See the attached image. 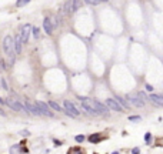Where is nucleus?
Listing matches in <instances>:
<instances>
[{
    "mask_svg": "<svg viewBox=\"0 0 163 154\" xmlns=\"http://www.w3.org/2000/svg\"><path fill=\"white\" fill-rule=\"evenodd\" d=\"M115 100H116V101H117V103L123 107V108H130V104H129V101L126 100V97L123 98V97H120V96H116V97H115Z\"/></svg>",
    "mask_w": 163,
    "mask_h": 154,
    "instance_id": "nucleus-14",
    "label": "nucleus"
},
{
    "mask_svg": "<svg viewBox=\"0 0 163 154\" xmlns=\"http://www.w3.org/2000/svg\"><path fill=\"white\" fill-rule=\"evenodd\" d=\"M132 154H140V150H139L137 147H135V148L132 150Z\"/></svg>",
    "mask_w": 163,
    "mask_h": 154,
    "instance_id": "nucleus-29",
    "label": "nucleus"
},
{
    "mask_svg": "<svg viewBox=\"0 0 163 154\" xmlns=\"http://www.w3.org/2000/svg\"><path fill=\"white\" fill-rule=\"evenodd\" d=\"M140 120H142L140 116H130L129 117V121H140Z\"/></svg>",
    "mask_w": 163,
    "mask_h": 154,
    "instance_id": "nucleus-23",
    "label": "nucleus"
},
{
    "mask_svg": "<svg viewBox=\"0 0 163 154\" xmlns=\"http://www.w3.org/2000/svg\"><path fill=\"white\" fill-rule=\"evenodd\" d=\"M112 154H119V153H117V151H115V153H112Z\"/></svg>",
    "mask_w": 163,
    "mask_h": 154,
    "instance_id": "nucleus-32",
    "label": "nucleus"
},
{
    "mask_svg": "<svg viewBox=\"0 0 163 154\" xmlns=\"http://www.w3.org/2000/svg\"><path fill=\"white\" fill-rule=\"evenodd\" d=\"M36 106L40 108V111H42V114L43 116H49V117H53L54 114H53V111H50V107H49V104L47 103H43V101H36Z\"/></svg>",
    "mask_w": 163,
    "mask_h": 154,
    "instance_id": "nucleus-8",
    "label": "nucleus"
},
{
    "mask_svg": "<svg viewBox=\"0 0 163 154\" xmlns=\"http://www.w3.org/2000/svg\"><path fill=\"white\" fill-rule=\"evenodd\" d=\"M105 104L107 106V108L109 110H112V111H119V113H123V107L115 100V98H107L106 101H105Z\"/></svg>",
    "mask_w": 163,
    "mask_h": 154,
    "instance_id": "nucleus-6",
    "label": "nucleus"
},
{
    "mask_svg": "<svg viewBox=\"0 0 163 154\" xmlns=\"http://www.w3.org/2000/svg\"><path fill=\"white\" fill-rule=\"evenodd\" d=\"M47 104H49V107H50V108H53L54 111H64V108H62V106H60L59 103L53 101V100H50Z\"/></svg>",
    "mask_w": 163,
    "mask_h": 154,
    "instance_id": "nucleus-15",
    "label": "nucleus"
},
{
    "mask_svg": "<svg viewBox=\"0 0 163 154\" xmlns=\"http://www.w3.org/2000/svg\"><path fill=\"white\" fill-rule=\"evenodd\" d=\"M63 108H64V113L67 116H70V117H79L80 116V111L77 110V107L72 101H69V100L63 101Z\"/></svg>",
    "mask_w": 163,
    "mask_h": 154,
    "instance_id": "nucleus-3",
    "label": "nucleus"
},
{
    "mask_svg": "<svg viewBox=\"0 0 163 154\" xmlns=\"http://www.w3.org/2000/svg\"><path fill=\"white\" fill-rule=\"evenodd\" d=\"M95 107H96V110H97L99 114H106V116L109 114V108H107V106L105 103H100V101L95 100Z\"/></svg>",
    "mask_w": 163,
    "mask_h": 154,
    "instance_id": "nucleus-12",
    "label": "nucleus"
},
{
    "mask_svg": "<svg viewBox=\"0 0 163 154\" xmlns=\"http://www.w3.org/2000/svg\"><path fill=\"white\" fill-rule=\"evenodd\" d=\"M72 5H73V13H74V12H77L82 7L83 2H82V0H72Z\"/></svg>",
    "mask_w": 163,
    "mask_h": 154,
    "instance_id": "nucleus-16",
    "label": "nucleus"
},
{
    "mask_svg": "<svg viewBox=\"0 0 163 154\" xmlns=\"http://www.w3.org/2000/svg\"><path fill=\"white\" fill-rule=\"evenodd\" d=\"M137 96L140 97V100H142V101H147V100H149V97H147L143 91H139V93H137Z\"/></svg>",
    "mask_w": 163,
    "mask_h": 154,
    "instance_id": "nucleus-22",
    "label": "nucleus"
},
{
    "mask_svg": "<svg viewBox=\"0 0 163 154\" xmlns=\"http://www.w3.org/2000/svg\"><path fill=\"white\" fill-rule=\"evenodd\" d=\"M20 151H22V148H20V144H16V145L10 147V154H19Z\"/></svg>",
    "mask_w": 163,
    "mask_h": 154,
    "instance_id": "nucleus-17",
    "label": "nucleus"
},
{
    "mask_svg": "<svg viewBox=\"0 0 163 154\" xmlns=\"http://www.w3.org/2000/svg\"><path fill=\"white\" fill-rule=\"evenodd\" d=\"M50 23H52L53 29H56V27H57V24H59V23H57V19H56V17H52V19H50Z\"/></svg>",
    "mask_w": 163,
    "mask_h": 154,
    "instance_id": "nucleus-26",
    "label": "nucleus"
},
{
    "mask_svg": "<svg viewBox=\"0 0 163 154\" xmlns=\"http://www.w3.org/2000/svg\"><path fill=\"white\" fill-rule=\"evenodd\" d=\"M0 114H2V116H3V117H6V113H5V111H3V110H2V108H0Z\"/></svg>",
    "mask_w": 163,
    "mask_h": 154,
    "instance_id": "nucleus-31",
    "label": "nucleus"
},
{
    "mask_svg": "<svg viewBox=\"0 0 163 154\" xmlns=\"http://www.w3.org/2000/svg\"><path fill=\"white\" fill-rule=\"evenodd\" d=\"M144 141H146L147 144H150V141H152V134H150V133H146V134H144Z\"/></svg>",
    "mask_w": 163,
    "mask_h": 154,
    "instance_id": "nucleus-24",
    "label": "nucleus"
},
{
    "mask_svg": "<svg viewBox=\"0 0 163 154\" xmlns=\"http://www.w3.org/2000/svg\"><path fill=\"white\" fill-rule=\"evenodd\" d=\"M32 29H33V27H32L29 23H26L25 26L20 27V36H22L23 43H27V42H29V36H30V33H32Z\"/></svg>",
    "mask_w": 163,
    "mask_h": 154,
    "instance_id": "nucleus-7",
    "label": "nucleus"
},
{
    "mask_svg": "<svg viewBox=\"0 0 163 154\" xmlns=\"http://www.w3.org/2000/svg\"><path fill=\"white\" fill-rule=\"evenodd\" d=\"M5 101H6V104H7V106H9L10 108H13L15 111H20V113H26V114H29V111H27L26 106H25L23 103H20L19 100H12V98H6Z\"/></svg>",
    "mask_w": 163,
    "mask_h": 154,
    "instance_id": "nucleus-2",
    "label": "nucleus"
},
{
    "mask_svg": "<svg viewBox=\"0 0 163 154\" xmlns=\"http://www.w3.org/2000/svg\"><path fill=\"white\" fill-rule=\"evenodd\" d=\"M126 100L129 101L130 106H135V107H143V106H144V101L140 100V97L137 96V93H136V94H135V93L126 94Z\"/></svg>",
    "mask_w": 163,
    "mask_h": 154,
    "instance_id": "nucleus-4",
    "label": "nucleus"
},
{
    "mask_svg": "<svg viewBox=\"0 0 163 154\" xmlns=\"http://www.w3.org/2000/svg\"><path fill=\"white\" fill-rule=\"evenodd\" d=\"M0 84H2V87H3V90H9L7 89V83H6V80L2 77V79H0Z\"/></svg>",
    "mask_w": 163,
    "mask_h": 154,
    "instance_id": "nucleus-25",
    "label": "nucleus"
},
{
    "mask_svg": "<svg viewBox=\"0 0 163 154\" xmlns=\"http://www.w3.org/2000/svg\"><path fill=\"white\" fill-rule=\"evenodd\" d=\"M85 3H87V5H90V6H96V5H99V3H102L100 0H85Z\"/></svg>",
    "mask_w": 163,
    "mask_h": 154,
    "instance_id": "nucleus-21",
    "label": "nucleus"
},
{
    "mask_svg": "<svg viewBox=\"0 0 163 154\" xmlns=\"http://www.w3.org/2000/svg\"><path fill=\"white\" fill-rule=\"evenodd\" d=\"M43 29H44V32L47 33V34H52L53 33V26H52V23H50V19L49 17H46L44 20H43Z\"/></svg>",
    "mask_w": 163,
    "mask_h": 154,
    "instance_id": "nucleus-13",
    "label": "nucleus"
},
{
    "mask_svg": "<svg viewBox=\"0 0 163 154\" xmlns=\"http://www.w3.org/2000/svg\"><path fill=\"white\" fill-rule=\"evenodd\" d=\"M25 106H26L29 114H33V116H43L42 111H40V108L36 106V103H29V101H27V103H25Z\"/></svg>",
    "mask_w": 163,
    "mask_h": 154,
    "instance_id": "nucleus-10",
    "label": "nucleus"
},
{
    "mask_svg": "<svg viewBox=\"0 0 163 154\" xmlns=\"http://www.w3.org/2000/svg\"><path fill=\"white\" fill-rule=\"evenodd\" d=\"M146 90H147V91H152V90H153V87H152L150 84H146Z\"/></svg>",
    "mask_w": 163,
    "mask_h": 154,
    "instance_id": "nucleus-30",
    "label": "nucleus"
},
{
    "mask_svg": "<svg viewBox=\"0 0 163 154\" xmlns=\"http://www.w3.org/2000/svg\"><path fill=\"white\" fill-rule=\"evenodd\" d=\"M73 13V5H72V0H66V2L60 6L59 9V15L63 17V16H69Z\"/></svg>",
    "mask_w": 163,
    "mask_h": 154,
    "instance_id": "nucleus-5",
    "label": "nucleus"
},
{
    "mask_svg": "<svg viewBox=\"0 0 163 154\" xmlns=\"http://www.w3.org/2000/svg\"><path fill=\"white\" fill-rule=\"evenodd\" d=\"M19 134H20V135H23V137H27V135H30V131H29V130H22Z\"/></svg>",
    "mask_w": 163,
    "mask_h": 154,
    "instance_id": "nucleus-28",
    "label": "nucleus"
},
{
    "mask_svg": "<svg viewBox=\"0 0 163 154\" xmlns=\"http://www.w3.org/2000/svg\"><path fill=\"white\" fill-rule=\"evenodd\" d=\"M13 40H15V52H16V54H20L22 49H23V40H22L20 33H16L13 36Z\"/></svg>",
    "mask_w": 163,
    "mask_h": 154,
    "instance_id": "nucleus-9",
    "label": "nucleus"
},
{
    "mask_svg": "<svg viewBox=\"0 0 163 154\" xmlns=\"http://www.w3.org/2000/svg\"><path fill=\"white\" fill-rule=\"evenodd\" d=\"M100 2H107V0H100Z\"/></svg>",
    "mask_w": 163,
    "mask_h": 154,
    "instance_id": "nucleus-33",
    "label": "nucleus"
},
{
    "mask_svg": "<svg viewBox=\"0 0 163 154\" xmlns=\"http://www.w3.org/2000/svg\"><path fill=\"white\" fill-rule=\"evenodd\" d=\"M3 49H5L7 57H9V63L13 64V63H15V54H16V52H15V40H13V36L7 34V36L3 39Z\"/></svg>",
    "mask_w": 163,
    "mask_h": 154,
    "instance_id": "nucleus-1",
    "label": "nucleus"
},
{
    "mask_svg": "<svg viewBox=\"0 0 163 154\" xmlns=\"http://www.w3.org/2000/svg\"><path fill=\"white\" fill-rule=\"evenodd\" d=\"M32 34H33L34 39H39V36H40V30H39V27H33V29H32Z\"/></svg>",
    "mask_w": 163,
    "mask_h": 154,
    "instance_id": "nucleus-19",
    "label": "nucleus"
},
{
    "mask_svg": "<svg viewBox=\"0 0 163 154\" xmlns=\"http://www.w3.org/2000/svg\"><path fill=\"white\" fill-rule=\"evenodd\" d=\"M149 101L153 103L157 107H162L163 106V96L162 94H150L149 96Z\"/></svg>",
    "mask_w": 163,
    "mask_h": 154,
    "instance_id": "nucleus-11",
    "label": "nucleus"
},
{
    "mask_svg": "<svg viewBox=\"0 0 163 154\" xmlns=\"http://www.w3.org/2000/svg\"><path fill=\"white\" fill-rule=\"evenodd\" d=\"M102 138H103L102 135H96V134H93V135H90V137H89V140H90L92 143H99Z\"/></svg>",
    "mask_w": 163,
    "mask_h": 154,
    "instance_id": "nucleus-18",
    "label": "nucleus"
},
{
    "mask_svg": "<svg viewBox=\"0 0 163 154\" xmlns=\"http://www.w3.org/2000/svg\"><path fill=\"white\" fill-rule=\"evenodd\" d=\"M29 2H30V0H17V2H16V6H17V7H23V6H26Z\"/></svg>",
    "mask_w": 163,
    "mask_h": 154,
    "instance_id": "nucleus-20",
    "label": "nucleus"
},
{
    "mask_svg": "<svg viewBox=\"0 0 163 154\" xmlns=\"http://www.w3.org/2000/svg\"><path fill=\"white\" fill-rule=\"evenodd\" d=\"M74 140H76L77 143H83V141H85V135H76Z\"/></svg>",
    "mask_w": 163,
    "mask_h": 154,
    "instance_id": "nucleus-27",
    "label": "nucleus"
}]
</instances>
